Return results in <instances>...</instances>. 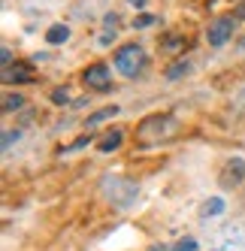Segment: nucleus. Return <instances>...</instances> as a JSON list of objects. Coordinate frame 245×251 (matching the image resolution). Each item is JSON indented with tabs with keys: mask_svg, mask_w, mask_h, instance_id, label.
Returning <instances> with one entry per match:
<instances>
[{
	"mask_svg": "<svg viewBox=\"0 0 245 251\" xmlns=\"http://www.w3.org/2000/svg\"><path fill=\"white\" fill-rule=\"evenodd\" d=\"M3 82L6 85H24V82H33V70L27 67V64H15V67H9V70H3Z\"/></svg>",
	"mask_w": 245,
	"mask_h": 251,
	"instance_id": "obj_7",
	"label": "nucleus"
},
{
	"mask_svg": "<svg viewBox=\"0 0 245 251\" xmlns=\"http://www.w3.org/2000/svg\"><path fill=\"white\" fill-rule=\"evenodd\" d=\"M112 64H115V70H118L124 79H136V76L146 70V51H143V46H136V43L121 46V49L115 51Z\"/></svg>",
	"mask_w": 245,
	"mask_h": 251,
	"instance_id": "obj_2",
	"label": "nucleus"
},
{
	"mask_svg": "<svg viewBox=\"0 0 245 251\" xmlns=\"http://www.w3.org/2000/svg\"><path fill=\"white\" fill-rule=\"evenodd\" d=\"M233 27H236V15H218V19L209 25V30H206L209 46H212V49L227 46V43L233 40Z\"/></svg>",
	"mask_w": 245,
	"mask_h": 251,
	"instance_id": "obj_4",
	"label": "nucleus"
},
{
	"mask_svg": "<svg viewBox=\"0 0 245 251\" xmlns=\"http://www.w3.org/2000/svg\"><path fill=\"white\" fill-rule=\"evenodd\" d=\"M176 130H179V121L164 112V115H148V118H143V124L136 127V136L143 139V142H154V139L176 136Z\"/></svg>",
	"mask_w": 245,
	"mask_h": 251,
	"instance_id": "obj_1",
	"label": "nucleus"
},
{
	"mask_svg": "<svg viewBox=\"0 0 245 251\" xmlns=\"http://www.w3.org/2000/svg\"><path fill=\"white\" fill-rule=\"evenodd\" d=\"M221 212H224V200H221V197H212V200H206L203 209H200L203 218H215V215H221Z\"/></svg>",
	"mask_w": 245,
	"mask_h": 251,
	"instance_id": "obj_12",
	"label": "nucleus"
},
{
	"mask_svg": "<svg viewBox=\"0 0 245 251\" xmlns=\"http://www.w3.org/2000/svg\"><path fill=\"white\" fill-rule=\"evenodd\" d=\"M88 142H91V136H79L76 142H70V146H61L58 151H61V154H70V151H79V149H85Z\"/></svg>",
	"mask_w": 245,
	"mask_h": 251,
	"instance_id": "obj_15",
	"label": "nucleus"
},
{
	"mask_svg": "<svg viewBox=\"0 0 245 251\" xmlns=\"http://www.w3.org/2000/svg\"><path fill=\"white\" fill-rule=\"evenodd\" d=\"M121 109H118V106H106V109H100V112H94L91 118H85V127H97V124H103V121H109V118H115Z\"/></svg>",
	"mask_w": 245,
	"mask_h": 251,
	"instance_id": "obj_10",
	"label": "nucleus"
},
{
	"mask_svg": "<svg viewBox=\"0 0 245 251\" xmlns=\"http://www.w3.org/2000/svg\"><path fill=\"white\" fill-rule=\"evenodd\" d=\"M82 79L88 88H94V91H112V70L106 64H91L82 73Z\"/></svg>",
	"mask_w": 245,
	"mask_h": 251,
	"instance_id": "obj_5",
	"label": "nucleus"
},
{
	"mask_svg": "<svg viewBox=\"0 0 245 251\" xmlns=\"http://www.w3.org/2000/svg\"><path fill=\"white\" fill-rule=\"evenodd\" d=\"M127 3H130V6H136V9H143V6H146V0H127Z\"/></svg>",
	"mask_w": 245,
	"mask_h": 251,
	"instance_id": "obj_23",
	"label": "nucleus"
},
{
	"mask_svg": "<svg viewBox=\"0 0 245 251\" xmlns=\"http://www.w3.org/2000/svg\"><path fill=\"white\" fill-rule=\"evenodd\" d=\"M197 248H200L197 239H191V236H188V239H179L176 245H172V251H197Z\"/></svg>",
	"mask_w": 245,
	"mask_h": 251,
	"instance_id": "obj_17",
	"label": "nucleus"
},
{
	"mask_svg": "<svg viewBox=\"0 0 245 251\" xmlns=\"http://www.w3.org/2000/svg\"><path fill=\"white\" fill-rule=\"evenodd\" d=\"M182 46H185V40H182V37H170V40L164 43V51H179Z\"/></svg>",
	"mask_w": 245,
	"mask_h": 251,
	"instance_id": "obj_19",
	"label": "nucleus"
},
{
	"mask_svg": "<svg viewBox=\"0 0 245 251\" xmlns=\"http://www.w3.org/2000/svg\"><path fill=\"white\" fill-rule=\"evenodd\" d=\"M103 25L115 30V25H118V15H115V12H109V15H106V22H103Z\"/></svg>",
	"mask_w": 245,
	"mask_h": 251,
	"instance_id": "obj_22",
	"label": "nucleus"
},
{
	"mask_svg": "<svg viewBox=\"0 0 245 251\" xmlns=\"http://www.w3.org/2000/svg\"><path fill=\"white\" fill-rule=\"evenodd\" d=\"M22 139V130L15 127V130H3V139H0V146H3V151H9L12 149V142H19Z\"/></svg>",
	"mask_w": 245,
	"mask_h": 251,
	"instance_id": "obj_14",
	"label": "nucleus"
},
{
	"mask_svg": "<svg viewBox=\"0 0 245 251\" xmlns=\"http://www.w3.org/2000/svg\"><path fill=\"white\" fill-rule=\"evenodd\" d=\"M51 103H55V106H67L70 103V91H67V88H55V91H51Z\"/></svg>",
	"mask_w": 245,
	"mask_h": 251,
	"instance_id": "obj_16",
	"label": "nucleus"
},
{
	"mask_svg": "<svg viewBox=\"0 0 245 251\" xmlns=\"http://www.w3.org/2000/svg\"><path fill=\"white\" fill-rule=\"evenodd\" d=\"M112 40H115V33H109V30H103L100 37H97V43H100V46H109Z\"/></svg>",
	"mask_w": 245,
	"mask_h": 251,
	"instance_id": "obj_21",
	"label": "nucleus"
},
{
	"mask_svg": "<svg viewBox=\"0 0 245 251\" xmlns=\"http://www.w3.org/2000/svg\"><path fill=\"white\" fill-rule=\"evenodd\" d=\"M245 178V160L242 157H230L227 160V167H224V173H221V185L224 188H233V185H239Z\"/></svg>",
	"mask_w": 245,
	"mask_h": 251,
	"instance_id": "obj_6",
	"label": "nucleus"
},
{
	"mask_svg": "<svg viewBox=\"0 0 245 251\" xmlns=\"http://www.w3.org/2000/svg\"><path fill=\"white\" fill-rule=\"evenodd\" d=\"M121 142H124V130H118V127H115V130H109V133H103V139L97 142V149L106 154V151H115Z\"/></svg>",
	"mask_w": 245,
	"mask_h": 251,
	"instance_id": "obj_8",
	"label": "nucleus"
},
{
	"mask_svg": "<svg viewBox=\"0 0 245 251\" xmlns=\"http://www.w3.org/2000/svg\"><path fill=\"white\" fill-rule=\"evenodd\" d=\"M67 40H70V27H67L64 22H61V25H51V27L46 30V43H49V46H64Z\"/></svg>",
	"mask_w": 245,
	"mask_h": 251,
	"instance_id": "obj_9",
	"label": "nucleus"
},
{
	"mask_svg": "<svg viewBox=\"0 0 245 251\" xmlns=\"http://www.w3.org/2000/svg\"><path fill=\"white\" fill-rule=\"evenodd\" d=\"M103 191H106V197L118 209H127L136 200V185L124 182V178H103Z\"/></svg>",
	"mask_w": 245,
	"mask_h": 251,
	"instance_id": "obj_3",
	"label": "nucleus"
},
{
	"mask_svg": "<svg viewBox=\"0 0 245 251\" xmlns=\"http://www.w3.org/2000/svg\"><path fill=\"white\" fill-rule=\"evenodd\" d=\"M188 73H191V61L182 58V61H176L172 67H167V73H164V76L172 82V79H182V76H188Z\"/></svg>",
	"mask_w": 245,
	"mask_h": 251,
	"instance_id": "obj_11",
	"label": "nucleus"
},
{
	"mask_svg": "<svg viewBox=\"0 0 245 251\" xmlns=\"http://www.w3.org/2000/svg\"><path fill=\"white\" fill-rule=\"evenodd\" d=\"M0 61H3V70H9V67H12V49L3 46V55H0Z\"/></svg>",
	"mask_w": 245,
	"mask_h": 251,
	"instance_id": "obj_20",
	"label": "nucleus"
},
{
	"mask_svg": "<svg viewBox=\"0 0 245 251\" xmlns=\"http://www.w3.org/2000/svg\"><path fill=\"white\" fill-rule=\"evenodd\" d=\"M151 251H172L170 245H151Z\"/></svg>",
	"mask_w": 245,
	"mask_h": 251,
	"instance_id": "obj_24",
	"label": "nucleus"
},
{
	"mask_svg": "<svg viewBox=\"0 0 245 251\" xmlns=\"http://www.w3.org/2000/svg\"><path fill=\"white\" fill-rule=\"evenodd\" d=\"M154 22H157V15H139V19H133V27L143 30V27H151Z\"/></svg>",
	"mask_w": 245,
	"mask_h": 251,
	"instance_id": "obj_18",
	"label": "nucleus"
},
{
	"mask_svg": "<svg viewBox=\"0 0 245 251\" xmlns=\"http://www.w3.org/2000/svg\"><path fill=\"white\" fill-rule=\"evenodd\" d=\"M15 109H24V97L22 94H6L3 97V115H12Z\"/></svg>",
	"mask_w": 245,
	"mask_h": 251,
	"instance_id": "obj_13",
	"label": "nucleus"
}]
</instances>
